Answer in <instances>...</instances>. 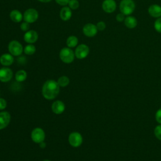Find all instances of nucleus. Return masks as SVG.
<instances>
[{
  "label": "nucleus",
  "instance_id": "f257e3e1",
  "mask_svg": "<svg viewBox=\"0 0 161 161\" xmlns=\"http://www.w3.org/2000/svg\"><path fill=\"white\" fill-rule=\"evenodd\" d=\"M59 91V85L57 81L53 79L47 80L42 86V95L47 100H53L56 98L58 95Z\"/></svg>",
  "mask_w": 161,
  "mask_h": 161
},
{
  "label": "nucleus",
  "instance_id": "f03ea898",
  "mask_svg": "<svg viewBox=\"0 0 161 161\" xmlns=\"http://www.w3.org/2000/svg\"><path fill=\"white\" fill-rule=\"evenodd\" d=\"M136 8L135 3L133 0H121L119 4V9L121 13L125 16L131 15Z\"/></svg>",
  "mask_w": 161,
  "mask_h": 161
},
{
  "label": "nucleus",
  "instance_id": "7ed1b4c3",
  "mask_svg": "<svg viewBox=\"0 0 161 161\" xmlns=\"http://www.w3.org/2000/svg\"><path fill=\"white\" fill-rule=\"evenodd\" d=\"M60 60L65 64L72 63L75 57L74 52L69 47L62 48L59 52Z\"/></svg>",
  "mask_w": 161,
  "mask_h": 161
},
{
  "label": "nucleus",
  "instance_id": "20e7f679",
  "mask_svg": "<svg viewBox=\"0 0 161 161\" xmlns=\"http://www.w3.org/2000/svg\"><path fill=\"white\" fill-rule=\"evenodd\" d=\"M8 48L9 53L14 57H19L21 55L24 50V48L23 47L21 43L16 40H11L9 43L8 45Z\"/></svg>",
  "mask_w": 161,
  "mask_h": 161
},
{
  "label": "nucleus",
  "instance_id": "39448f33",
  "mask_svg": "<svg viewBox=\"0 0 161 161\" xmlns=\"http://www.w3.org/2000/svg\"><path fill=\"white\" fill-rule=\"evenodd\" d=\"M39 14L35 8H28L23 13V20L28 23H33L37 21Z\"/></svg>",
  "mask_w": 161,
  "mask_h": 161
},
{
  "label": "nucleus",
  "instance_id": "423d86ee",
  "mask_svg": "<svg viewBox=\"0 0 161 161\" xmlns=\"http://www.w3.org/2000/svg\"><path fill=\"white\" fill-rule=\"evenodd\" d=\"M68 141L72 147L77 148L82 145L83 142V137L79 132L74 131L69 134Z\"/></svg>",
  "mask_w": 161,
  "mask_h": 161
},
{
  "label": "nucleus",
  "instance_id": "0eeeda50",
  "mask_svg": "<svg viewBox=\"0 0 161 161\" xmlns=\"http://www.w3.org/2000/svg\"><path fill=\"white\" fill-rule=\"evenodd\" d=\"M31 138L36 143H40L45 140V133L44 130L40 127L35 128L31 133Z\"/></svg>",
  "mask_w": 161,
  "mask_h": 161
},
{
  "label": "nucleus",
  "instance_id": "6e6552de",
  "mask_svg": "<svg viewBox=\"0 0 161 161\" xmlns=\"http://www.w3.org/2000/svg\"><path fill=\"white\" fill-rule=\"evenodd\" d=\"M75 56L78 59H84L86 58L89 53V47L84 43L78 45L74 51Z\"/></svg>",
  "mask_w": 161,
  "mask_h": 161
},
{
  "label": "nucleus",
  "instance_id": "1a4fd4ad",
  "mask_svg": "<svg viewBox=\"0 0 161 161\" xmlns=\"http://www.w3.org/2000/svg\"><path fill=\"white\" fill-rule=\"evenodd\" d=\"M97 31L98 30L96 25L91 23H86L82 28V32L84 35L87 37L91 38L95 36L97 33Z\"/></svg>",
  "mask_w": 161,
  "mask_h": 161
},
{
  "label": "nucleus",
  "instance_id": "9d476101",
  "mask_svg": "<svg viewBox=\"0 0 161 161\" xmlns=\"http://www.w3.org/2000/svg\"><path fill=\"white\" fill-rule=\"evenodd\" d=\"M13 70L8 67H3L0 69V81L8 82L13 78Z\"/></svg>",
  "mask_w": 161,
  "mask_h": 161
},
{
  "label": "nucleus",
  "instance_id": "9b49d317",
  "mask_svg": "<svg viewBox=\"0 0 161 161\" xmlns=\"http://www.w3.org/2000/svg\"><path fill=\"white\" fill-rule=\"evenodd\" d=\"M23 39L28 44H33L38 40V34L35 30H30L25 33Z\"/></svg>",
  "mask_w": 161,
  "mask_h": 161
},
{
  "label": "nucleus",
  "instance_id": "f8f14e48",
  "mask_svg": "<svg viewBox=\"0 0 161 161\" xmlns=\"http://www.w3.org/2000/svg\"><path fill=\"white\" fill-rule=\"evenodd\" d=\"M102 9L107 13H112L116 9V3L114 0H104L102 3Z\"/></svg>",
  "mask_w": 161,
  "mask_h": 161
},
{
  "label": "nucleus",
  "instance_id": "ddd939ff",
  "mask_svg": "<svg viewBox=\"0 0 161 161\" xmlns=\"http://www.w3.org/2000/svg\"><path fill=\"white\" fill-rule=\"evenodd\" d=\"M51 108L53 113L56 114H60L64 112L65 106L63 101L60 100H57L52 103Z\"/></svg>",
  "mask_w": 161,
  "mask_h": 161
},
{
  "label": "nucleus",
  "instance_id": "4468645a",
  "mask_svg": "<svg viewBox=\"0 0 161 161\" xmlns=\"http://www.w3.org/2000/svg\"><path fill=\"white\" fill-rule=\"evenodd\" d=\"M11 121V115L8 111L0 112V130L8 126Z\"/></svg>",
  "mask_w": 161,
  "mask_h": 161
},
{
  "label": "nucleus",
  "instance_id": "2eb2a0df",
  "mask_svg": "<svg viewBox=\"0 0 161 161\" xmlns=\"http://www.w3.org/2000/svg\"><path fill=\"white\" fill-rule=\"evenodd\" d=\"M14 56L11 53H3L0 57V64L4 67H9L14 62Z\"/></svg>",
  "mask_w": 161,
  "mask_h": 161
},
{
  "label": "nucleus",
  "instance_id": "dca6fc26",
  "mask_svg": "<svg viewBox=\"0 0 161 161\" xmlns=\"http://www.w3.org/2000/svg\"><path fill=\"white\" fill-rule=\"evenodd\" d=\"M148 13L153 18H160L161 17V6L157 4H152L148 7Z\"/></svg>",
  "mask_w": 161,
  "mask_h": 161
},
{
  "label": "nucleus",
  "instance_id": "f3484780",
  "mask_svg": "<svg viewBox=\"0 0 161 161\" xmlns=\"http://www.w3.org/2000/svg\"><path fill=\"white\" fill-rule=\"evenodd\" d=\"M72 15V9L69 6H63L60 11V17L64 21H69Z\"/></svg>",
  "mask_w": 161,
  "mask_h": 161
},
{
  "label": "nucleus",
  "instance_id": "a211bd4d",
  "mask_svg": "<svg viewBox=\"0 0 161 161\" xmlns=\"http://www.w3.org/2000/svg\"><path fill=\"white\" fill-rule=\"evenodd\" d=\"M123 22L125 23V26L129 29H133L137 26L136 18L131 15L126 16Z\"/></svg>",
  "mask_w": 161,
  "mask_h": 161
},
{
  "label": "nucleus",
  "instance_id": "6ab92c4d",
  "mask_svg": "<svg viewBox=\"0 0 161 161\" xmlns=\"http://www.w3.org/2000/svg\"><path fill=\"white\" fill-rule=\"evenodd\" d=\"M9 18L14 23H19L23 19V14L18 9H13L9 13Z\"/></svg>",
  "mask_w": 161,
  "mask_h": 161
},
{
  "label": "nucleus",
  "instance_id": "aec40b11",
  "mask_svg": "<svg viewBox=\"0 0 161 161\" xmlns=\"http://www.w3.org/2000/svg\"><path fill=\"white\" fill-rule=\"evenodd\" d=\"M78 43H79L78 38L74 35L69 36L66 40V45L67 47H69L70 48L76 47L78 45Z\"/></svg>",
  "mask_w": 161,
  "mask_h": 161
},
{
  "label": "nucleus",
  "instance_id": "412c9836",
  "mask_svg": "<svg viewBox=\"0 0 161 161\" xmlns=\"http://www.w3.org/2000/svg\"><path fill=\"white\" fill-rule=\"evenodd\" d=\"M27 78V73L25 70H19L15 74V79L18 82L25 81Z\"/></svg>",
  "mask_w": 161,
  "mask_h": 161
},
{
  "label": "nucleus",
  "instance_id": "4be33fe9",
  "mask_svg": "<svg viewBox=\"0 0 161 161\" xmlns=\"http://www.w3.org/2000/svg\"><path fill=\"white\" fill-rule=\"evenodd\" d=\"M36 52V47L33 44L26 45L23 50V52L28 55H33Z\"/></svg>",
  "mask_w": 161,
  "mask_h": 161
},
{
  "label": "nucleus",
  "instance_id": "5701e85b",
  "mask_svg": "<svg viewBox=\"0 0 161 161\" xmlns=\"http://www.w3.org/2000/svg\"><path fill=\"white\" fill-rule=\"evenodd\" d=\"M57 83L59 85L60 87H66L67 86L69 85V82H70V80H69V78L66 76V75H62V76H60L58 80H57Z\"/></svg>",
  "mask_w": 161,
  "mask_h": 161
},
{
  "label": "nucleus",
  "instance_id": "b1692460",
  "mask_svg": "<svg viewBox=\"0 0 161 161\" xmlns=\"http://www.w3.org/2000/svg\"><path fill=\"white\" fill-rule=\"evenodd\" d=\"M68 5L72 10H75L79 7V2L78 0H70Z\"/></svg>",
  "mask_w": 161,
  "mask_h": 161
},
{
  "label": "nucleus",
  "instance_id": "393cba45",
  "mask_svg": "<svg viewBox=\"0 0 161 161\" xmlns=\"http://www.w3.org/2000/svg\"><path fill=\"white\" fill-rule=\"evenodd\" d=\"M154 135L159 140L161 141V124L157 125L154 128Z\"/></svg>",
  "mask_w": 161,
  "mask_h": 161
},
{
  "label": "nucleus",
  "instance_id": "a878e982",
  "mask_svg": "<svg viewBox=\"0 0 161 161\" xmlns=\"http://www.w3.org/2000/svg\"><path fill=\"white\" fill-rule=\"evenodd\" d=\"M153 26L156 31L161 33V17L157 18L154 22Z\"/></svg>",
  "mask_w": 161,
  "mask_h": 161
},
{
  "label": "nucleus",
  "instance_id": "bb28decb",
  "mask_svg": "<svg viewBox=\"0 0 161 161\" xmlns=\"http://www.w3.org/2000/svg\"><path fill=\"white\" fill-rule=\"evenodd\" d=\"M96 25V27L97 28V30L101 31L104 30L106 27V25L105 22H104L103 21H100L97 22Z\"/></svg>",
  "mask_w": 161,
  "mask_h": 161
},
{
  "label": "nucleus",
  "instance_id": "cd10ccee",
  "mask_svg": "<svg viewBox=\"0 0 161 161\" xmlns=\"http://www.w3.org/2000/svg\"><path fill=\"white\" fill-rule=\"evenodd\" d=\"M20 29L22 31H24V32H26L28 31V30H30V23L26 22V21H24L23 23H21V24L20 25Z\"/></svg>",
  "mask_w": 161,
  "mask_h": 161
},
{
  "label": "nucleus",
  "instance_id": "c85d7f7f",
  "mask_svg": "<svg viewBox=\"0 0 161 161\" xmlns=\"http://www.w3.org/2000/svg\"><path fill=\"white\" fill-rule=\"evenodd\" d=\"M155 118L156 121L158 123V124H161V108L158 109L155 114Z\"/></svg>",
  "mask_w": 161,
  "mask_h": 161
},
{
  "label": "nucleus",
  "instance_id": "c756f323",
  "mask_svg": "<svg viewBox=\"0 0 161 161\" xmlns=\"http://www.w3.org/2000/svg\"><path fill=\"white\" fill-rule=\"evenodd\" d=\"M7 107V101L5 99L0 97V110H3Z\"/></svg>",
  "mask_w": 161,
  "mask_h": 161
},
{
  "label": "nucleus",
  "instance_id": "7c9ffc66",
  "mask_svg": "<svg viewBox=\"0 0 161 161\" xmlns=\"http://www.w3.org/2000/svg\"><path fill=\"white\" fill-rule=\"evenodd\" d=\"M125 15L123 14V13H118L116 16V19L117 21L118 22H123L124 21L125 19Z\"/></svg>",
  "mask_w": 161,
  "mask_h": 161
},
{
  "label": "nucleus",
  "instance_id": "2f4dec72",
  "mask_svg": "<svg viewBox=\"0 0 161 161\" xmlns=\"http://www.w3.org/2000/svg\"><path fill=\"white\" fill-rule=\"evenodd\" d=\"M70 0H55V1L59 5L62 6H65L68 5V3Z\"/></svg>",
  "mask_w": 161,
  "mask_h": 161
},
{
  "label": "nucleus",
  "instance_id": "473e14b6",
  "mask_svg": "<svg viewBox=\"0 0 161 161\" xmlns=\"http://www.w3.org/2000/svg\"><path fill=\"white\" fill-rule=\"evenodd\" d=\"M39 145H40V147L41 148H45L46 147V143H45V142L44 141L41 142V143H40Z\"/></svg>",
  "mask_w": 161,
  "mask_h": 161
},
{
  "label": "nucleus",
  "instance_id": "72a5a7b5",
  "mask_svg": "<svg viewBox=\"0 0 161 161\" xmlns=\"http://www.w3.org/2000/svg\"><path fill=\"white\" fill-rule=\"evenodd\" d=\"M41 3H49L50 1H52V0H37Z\"/></svg>",
  "mask_w": 161,
  "mask_h": 161
},
{
  "label": "nucleus",
  "instance_id": "f704fd0d",
  "mask_svg": "<svg viewBox=\"0 0 161 161\" xmlns=\"http://www.w3.org/2000/svg\"><path fill=\"white\" fill-rule=\"evenodd\" d=\"M43 161H51V160H48V159H45V160H43Z\"/></svg>",
  "mask_w": 161,
  "mask_h": 161
}]
</instances>
